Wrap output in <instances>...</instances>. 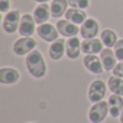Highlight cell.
<instances>
[{"mask_svg": "<svg viewBox=\"0 0 123 123\" xmlns=\"http://www.w3.org/2000/svg\"><path fill=\"white\" fill-rule=\"evenodd\" d=\"M26 67L34 78H43L47 74V65L42 54L38 50H34L26 56Z\"/></svg>", "mask_w": 123, "mask_h": 123, "instance_id": "1", "label": "cell"}, {"mask_svg": "<svg viewBox=\"0 0 123 123\" xmlns=\"http://www.w3.org/2000/svg\"><path fill=\"white\" fill-rule=\"evenodd\" d=\"M109 112V105L108 102H98L93 104V106L89 110V120L92 123H102L106 119Z\"/></svg>", "mask_w": 123, "mask_h": 123, "instance_id": "2", "label": "cell"}, {"mask_svg": "<svg viewBox=\"0 0 123 123\" xmlns=\"http://www.w3.org/2000/svg\"><path fill=\"white\" fill-rule=\"evenodd\" d=\"M37 47V41L32 39L31 37H23L17 39L13 44V51L15 54L19 56L29 54L31 51H34Z\"/></svg>", "mask_w": 123, "mask_h": 123, "instance_id": "3", "label": "cell"}, {"mask_svg": "<svg viewBox=\"0 0 123 123\" xmlns=\"http://www.w3.org/2000/svg\"><path fill=\"white\" fill-rule=\"evenodd\" d=\"M19 22H21L19 11L17 10L9 11L3 17L2 28L8 34H14L19 27Z\"/></svg>", "mask_w": 123, "mask_h": 123, "instance_id": "4", "label": "cell"}, {"mask_svg": "<svg viewBox=\"0 0 123 123\" xmlns=\"http://www.w3.org/2000/svg\"><path fill=\"white\" fill-rule=\"evenodd\" d=\"M106 84L103 80H94L91 83L89 87V99L91 103L95 104V103L102 102L104 96L106 95Z\"/></svg>", "mask_w": 123, "mask_h": 123, "instance_id": "5", "label": "cell"}, {"mask_svg": "<svg viewBox=\"0 0 123 123\" xmlns=\"http://www.w3.org/2000/svg\"><path fill=\"white\" fill-rule=\"evenodd\" d=\"M37 34L41 39H43L47 42H54L55 40H57L58 38V32L57 28L55 26H53L50 23H44L41 24L37 27Z\"/></svg>", "mask_w": 123, "mask_h": 123, "instance_id": "6", "label": "cell"}, {"mask_svg": "<svg viewBox=\"0 0 123 123\" xmlns=\"http://www.w3.org/2000/svg\"><path fill=\"white\" fill-rule=\"evenodd\" d=\"M99 26L96 19L94 18H86V21L81 24L80 27V35L83 39H93L97 36Z\"/></svg>", "mask_w": 123, "mask_h": 123, "instance_id": "7", "label": "cell"}, {"mask_svg": "<svg viewBox=\"0 0 123 123\" xmlns=\"http://www.w3.org/2000/svg\"><path fill=\"white\" fill-rule=\"evenodd\" d=\"M35 24H36V22H35V18L32 15L24 14L21 17V22H19V35L23 37H31L35 34V29H36Z\"/></svg>", "mask_w": 123, "mask_h": 123, "instance_id": "8", "label": "cell"}, {"mask_svg": "<svg viewBox=\"0 0 123 123\" xmlns=\"http://www.w3.org/2000/svg\"><path fill=\"white\" fill-rule=\"evenodd\" d=\"M83 65L90 72L95 74H99L104 70L102 60L100 57L96 56V54H85L83 57Z\"/></svg>", "mask_w": 123, "mask_h": 123, "instance_id": "9", "label": "cell"}, {"mask_svg": "<svg viewBox=\"0 0 123 123\" xmlns=\"http://www.w3.org/2000/svg\"><path fill=\"white\" fill-rule=\"evenodd\" d=\"M104 50V43L100 39H84L81 42V51L84 54H98Z\"/></svg>", "mask_w": 123, "mask_h": 123, "instance_id": "10", "label": "cell"}, {"mask_svg": "<svg viewBox=\"0 0 123 123\" xmlns=\"http://www.w3.org/2000/svg\"><path fill=\"white\" fill-rule=\"evenodd\" d=\"M56 28H57L58 32L63 37H67V38H71V37H76L78 32H80V28L78 25L71 23V22L67 21V19H61L56 23Z\"/></svg>", "mask_w": 123, "mask_h": 123, "instance_id": "11", "label": "cell"}, {"mask_svg": "<svg viewBox=\"0 0 123 123\" xmlns=\"http://www.w3.org/2000/svg\"><path fill=\"white\" fill-rule=\"evenodd\" d=\"M50 15H51V8L49 4L39 3V6L35 8L32 16H34L36 24L41 25V24L47 23V21L50 18Z\"/></svg>", "mask_w": 123, "mask_h": 123, "instance_id": "12", "label": "cell"}, {"mask_svg": "<svg viewBox=\"0 0 123 123\" xmlns=\"http://www.w3.org/2000/svg\"><path fill=\"white\" fill-rule=\"evenodd\" d=\"M81 42L77 37L68 38L66 41V55L69 60H76L81 53Z\"/></svg>", "mask_w": 123, "mask_h": 123, "instance_id": "13", "label": "cell"}, {"mask_svg": "<svg viewBox=\"0 0 123 123\" xmlns=\"http://www.w3.org/2000/svg\"><path fill=\"white\" fill-rule=\"evenodd\" d=\"M66 53V41L64 39H57L51 43L49 48V55L53 61H58Z\"/></svg>", "mask_w": 123, "mask_h": 123, "instance_id": "14", "label": "cell"}, {"mask_svg": "<svg viewBox=\"0 0 123 123\" xmlns=\"http://www.w3.org/2000/svg\"><path fill=\"white\" fill-rule=\"evenodd\" d=\"M100 60H102L103 66H104V69L107 71H110L115 68V66L117 65V57H116V54L110 48H106L100 52L99 55Z\"/></svg>", "mask_w": 123, "mask_h": 123, "instance_id": "15", "label": "cell"}, {"mask_svg": "<svg viewBox=\"0 0 123 123\" xmlns=\"http://www.w3.org/2000/svg\"><path fill=\"white\" fill-rule=\"evenodd\" d=\"M19 79V72L11 67H3L0 69V82L2 84H13Z\"/></svg>", "mask_w": 123, "mask_h": 123, "instance_id": "16", "label": "cell"}, {"mask_svg": "<svg viewBox=\"0 0 123 123\" xmlns=\"http://www.w3.org/2000/svg\"><path fill=\"white\" fill-rule=\"evenodd\" d=\"M108 105H109V113L111 117L118 118L120 117L122 110H123V98L120 95H116L112 94L110 95L108 99Z\"/></svg>", "mask_w": 123, "mask_h": 123, "instance_id": "17", "label": "cell"}, {"mask_svg": "<svg viewBox=\"0 0 123 123\" xmlns=\"http://www.w3.org/2000/svg\"><path fill=\"white\" fill-rule=\"evenodd\" d=\"M65 18L67 21L71 22V23L79 25V24H83L86 21V13L83 10L80 9H74V8H70L66 11L65 13Z\"/></svg>", "mask_w": 123, "mask_h": 123, "instance_id": "18", "label": "cell"}, {"mask_svg": "<svg viewBox=\"0 0 123 123\" xmlns=\"http://www.w3.org/2000/svg\"><path fill=\"white\" fill-rule=\"evenodd\" d=\"M68 6H69L68 0H52V3L50 4L52 17L58 18V17L65 15L66 11L68 10Z\"/></svg>", "mask_w": 123, "mask_h": 123, "instance_id": "19", "label": "cell"}, {"mask_svg": "<svg viewBox=\"0 0 123 123\" xmlns=\"http://www.w3.org/2000/svg\"><path fill=\"white\" fill-rule=\"evenodd\" d=\"M108 89L110 90V92L116 95L123 96V80L122 78L119 77L112 76L108 79Z\"/></svg>", "mask_w": 123, "mask_h": 123, "instance_id": "20", "label": "cell"}, {"mask_svg": "<svg viewBox=\"0 0 123 123\" xmlns=\"http://www.w3.org/2000/svg\"><path fill=\"white\" fill-rule=\"evenodd\" d=\"M100 40L107 48H112L118 42V37L116 32L112 31L111 29H105L100 34Z\"/></svg>", "mask_w": 123, "mask_h": 123, "instance_id": "21", "label": "cell"}, {"mask_svg": "<svg viewBox=\"0 0 123 123\" xmlns=\"http://www.w3.org/2000/svg\"><path fill=\"white\" fill-rule=\"evenodd\" d=\"M68 4H69L71 8L84 10V9L89 8L90 1L89 0H68Z\"/></svg>", "mask_w": 123, "mask_h": 123, "instance_id": "22", "label": "cell"}, {"mask_svg": "<svg viewBox=\"0 0 123 123\" xmlns=\"http://www.w3.org/2000/svg\"><path fill=\"white\" fill-rule=\"evenodd\" d=\"M113 52L116 54L117 60L120 62H123V39L118 40V42L113 47Z\"/></svg>", "mask_w": 123, "mask_h": 123, "instance_id": "23", "label": "cell"}, {"mask_svg": "<svg viewBox=\"0 0 123 123\" xmlns=\"http://www.w3.org/2000/svg\"><path fill=\"white\" fill-rule=\"evenodd\" d=\"M112 74H113V76L123 79V62L118 63L117 65L115 66V68L112 69Z\"/></svg>", "mask_w": 123, "mask_h": 123, "instance_id": "24", "label": "cell"}, {"mask_svg": "<svg viewBox=\"0 0 123 123\" xmlns=\"http://www.w3.org/2000/svg\"><path fill=\"white\" fill-rule=\"evenodd\" d=\"M10 0H0V11L1 13H6L10 9Z\"/></svg>", "mask_w": 123, "mask_h": 123, "instance_id": "25", "label": "cell"}, {"mask_svg": "<svg viewBox=\"0 0 123 123\" xmlns=\"http://www.w3.org/2000/svg\"><path fill=\"white\" fill-rule=\"evenodd\" d=\"M36 2H38V3H45V2L50 1V0H35Z\"/></svg>", "mask_w": 123, "mask_h": 123, "instance_id": "26", "label": "cell"}, {"mask_svg": "<svg viewBox=\"0 0 123 123\" xmlns=\"http://www.w3.org/2000/svg\"><path fill=\"white\" fill-rule=\"evenodd\" d=\"M120 122L123 123V110H122V112H121V115H120Z\"/></svg>", "mask_w": 123, "mask_h": 123, "instance_id": "27", "label": "cell"}]
</instances>
